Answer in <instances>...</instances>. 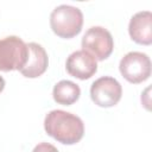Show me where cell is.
<instances>
[{
    "label": "cell",
    "mask_w": 152,
    "mask_h": 152,
    "mask_svg": "<svg viewBox=\"0 0 152 152\" xmlns=\"http://www.w3.org/2000/svg\"><path fill=\"white\" fill-rule=\"evenodd\" d=\"M44 129L48 135L64 145L78 142L84 134V124L80 116L62 110L53 109L44 119Z\"/></svg>",
    "instance_id": "6da1fadb"
},
{
    "label": "cell",
    "mask_w": 152,
    "mask_h": 152,
    "mask_svg": "<svg viewBox=\"0 0 152 152\" xmlns=\"http://www.w3.org/2000/svg\"><path fill=\"white\" fill-rule=\"evenodd\" d=\"M122 95V87L119 81L110 76H102L93 82L90 87V97L93 102L102 108L115 106Z\"/></svg>",
    "instance_id": "8992f818"
},
{
    "label": "cell",
    "mask_w": 152,
    "mask_h": 152,
    "mask_svg": "<svg viewBox=\"0 0 152 152\" xmlns=\"http://www.w3.org/2000/svg\"><path fill=\"white\" fill-rule=\"evenodd\" d=\"M32 152H58V150L50 142H40L34 146Z\"/></svg>",
    "instance_id": "8fae6325"
},
{
    "label": "cell",
    "mask_w": 152,
    "mask_h": 152,
    "mask_svg": "<svg viewBox=\"0 0 152 152\" xmlns=\"http://www.w3.org/2000/svg\"><path fill=\"white\" fill-rule=\"evenodd\" d=\"M27 44L21 38L8 36L0 39V71H20L27 61Z\"/></svg>",
    "instance_id": "3957f363"
},
{
    "label": "cell",
    "mask_w": 152,
    "mask_h": 152,
    "mask_svg": "<svg viewBox=\"0 0 152 152\" xmlns=\"http://www.w3.org/2000/svg\"><path fill=\"white\" fill-rule=\"evenodd\" d=\"M81 95L78 84L69 80H62L57 82L52 89V97L58 104L70 106L75 103Z\"/></svg>",
    "instance_id": "30bf717a"
},
{
    "label": "cell",
    "mask_w": 152,
    "mask_h": 152,
    "mask_svg": "<svg viewBox=\"0 0 152 152\" xmlns=\"http://www.w3.org/2000/svg\"><path fill=\"white\" fill-rule=\"evenodd\" d=\"M128 33L135 43L150 45L152 43V13L150 11L135 13L129 20Z\"/></svg>",
    "instance_id": "9c48e42d"
},
{
    "label": "cell",
    "mask_w": 152,
    "mask_h": 152,
    "mask_svg": "<svg viewBox=\"0 0 152 152\" xmlns=\"http://www.w3.org/2000/svg\"><path fill=\"white\" fill-rule=\"evenodd\" d=\"M82 50L90 53L96 61L107 59L114 49V40L110 32L102 26L88 28L81 40Z\"/></svg>",
    "instance_id": "277c9868"
},
{
    "label": "cell",
    "mask_w": 152,
    "mask_h": 152,
    "mask_svg": "<svg viewBox=\"0 0 152 152\" xmlns=\"http://www.w3.org/2000/svg\"><path fill=\"white\" fill-rule=\"evenodd\" d=\"M119 70L126 81L138 84L151 76V59L144 52L131 51L121 58Z\"/></svg>",
    "instance_id": "5b68a950"
},
{
    "label": "cell",
    "mask_w": 152,
    "mask_h": 152,
    "mask_svg": "<svg viewBox=\"0 0 152 152\" xmlns=\"http://www.w3.org/2000/svg\"><path fill=\"white\" fill-rule=\"evenodd\" d=\"M27 61L25 65L20 69V72L23 76L27 78H36L40 75H43L49 65V58L48 53L44 50V48L38 43H28L27 44Z\"/></svg>",
    "instance_id": "ba28073f"
},
{
    "label": "cell",
    "mask_w": 152,
    "mask_h": 152,
    "mask_svg": "<svg viewBox=\"0 0 152 152\" xmlns=\"http://www.w3.org/2000/svg\"><path fill=\"white\" fill-rule=\"evenodd\" d=\"M69 75L78 80H88L97 71V61L87 51L77 50L69 55L65 62Z\"/></svg>",
    "instance_id": "52a82bcc"
},
{
    "label": "cell",
    "mask_w": 152,
    "mask_h": 152,
    "mask_svg": "<svg viewBox=\"0 0 152 152\" xmlns=\"http://www.w3.org/2000/svg\"><path fill=\"white\" fill-rule=\"evenodd\" d=\"M4 88H5V80L0 76V93L4 90Z\"/></svg>",
    "instance_id": "7c38bea8"
},
{
    "label": "cell",
    "mask_w": 152,
    "mask_h": 152,
    "mask_svg": "<svg viewBox=\"0 0 152 152\" xmlns=\"http://www.w3.org/2000/svg\"><path fill=\"white\" fill-rule=\"evenodd\" d=\"M50 26L55 34L61 38H72L77 36L83 26V13L78 7L71 5H59L50 14Z\"/></svg>",
    "instance_id": "7a4b0ae2"
}]
</instances>
